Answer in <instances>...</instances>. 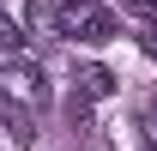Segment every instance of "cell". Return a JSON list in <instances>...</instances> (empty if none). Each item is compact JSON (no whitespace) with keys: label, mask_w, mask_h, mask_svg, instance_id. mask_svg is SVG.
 Listing matches in <instances>:
<instances>
[{"label":"cell","mask_w":157,"mask_h":151,"mask_svg":"<svg viewBox=\"0 0 157 151\" xmlns=\"http://www.w3.org/2000/svg\"><path fill=\"white\" fill-rule=\"evenodd\" d=\"M109 91H115V73H109V67H85V73H78V97H91V103H103Z\"/></svg>","instance_id":"obj_3"},{"label":"cell","mask_w":157,"mask_h":151,"mask_svg":"<svg viewBox=\"0 0 157 151\" xmlns=\"http://www.w3.org/2000/svg\"><path fill=\"white\" fill-rule=\"evenodd\" d=\"M139 48H145V55H151V60H157V18H151V24H145V30H139Z\"/></svg>","instance_id":"obj_8"},{"label":"cell","mask_w":157,"mask_h":151,"mask_svg":"<svg viewBox=\"0 0 157 151\" xmlns=\"http://www.w3.org/2000/svg\"><path fill=\"white\" fill-rule=\"evenodd\" d=\"M121 6H127V12H133V18H145V24L157 18V0H121Z\"/></svg>","instance_id":"obj_7"},{"label":"cell","mask_w":157,"mask_h":151,"mask_svg":"<svg viewBox=\"0 0 157 151\" xmlns=\"http://www.w3.org/2000/svg\"><path fill=\"white\" fill-rule=\"evenodd\" d=\"M60 37H78V42H115V12L97 6V0H60Z\"/></svg>","instance_id":"obj_1"},{"label":"cell","mask_w":157,"mask_h":151,"mask_svg":"<svg viewBox=\"0 0 157 151\" xmlns=\"http://www.w3.org/2000/svg\"><path fill=\"white\" fill-rule=\"evenodd\" d=\"M139 127H145V145L157 151V103H145V115H139Z\"/></svg>","instance_id":"obj_6"},{"label":"cell","mask_w":157,"mask_h":151,"mask_svg":"<svg viewBox=\"0 0 157 151\" xmlns=\"http://www.w3.org/2000/svg\"><path fill=\"white\" fill-rule=\"evenodd\" d=\"M24 18L36 24L42 37H60V6H55V0H30V12H24Z\"/></svg>","instance_id":"obj_4"},{"label":"cell","mask_w":157,"mask_h":151,"mask_svg":"<svg viewBox=\"0 0 157 151\" xmlns=\"http://www.w3.org/2000/svg\"><path fill=\"white\" fill-rule=\"evenodd\" d=\"M0 85H6V97H12V103H30V109H36L42 97V67H30V60H18L12 55V67H6V79H0Z\"/></svg>","instance_id":"obj_2"},{"label":"cell","mask_w":157,"mask_h":151,"mask_svg":"<svg viewBox=\"0 0 157 151\" xmlns=\"http://www.w3.org/2000/svg\"><path fill=\"white\" fill-rule=\"evenodd\" d=\"M0 55H24V30L12 18H0Z\"/></svg>","instance_id":"obj_5"}]
</instances>
